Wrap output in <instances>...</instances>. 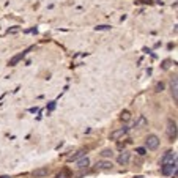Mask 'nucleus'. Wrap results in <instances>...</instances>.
<instances>
[{
    "mask_svg": "<svg viewBox=\"0 0 178 178\" xmlns=\"http://www.w3.org/2000/svg\"><path fill=\"white\" fill-rule=\"evenodd\" d=\"M167 136L170 142H175L177 140V121L175 120H169L167 121Z\"/></svg>",
    "mask_w": 178,
    "mask_h": 178,
    "instance_id": "f257e3e1",
    "label": "nucleus"
},
{
    "mask_svg": "<svg viewBox=\"0 0 178 178\" xmlns=\"http://www.w3.org/2000/svg\"><path fill=\"white\" fill-rule=\"evenodd\" d=\"M145 145H147L148 150H156L159 147V137L154 134H150L147 139H145Z\"/></svg>",
    "mask_w": 178,
    "mask_h": 178,
    "instance_id": "f03ea898",
    "label": "nucleus"
},
{
    "mask_svg": "<svg viewBox=\"0 0 178 178\" xmlns=\"http://www.w3.org/2000/svg\"><path fill=\"white\" fill-rule=\"evenodd\" d=\"M161 172H162V175H170V173L177 172V161L162 164V166H161Z\"/></svg>",
    "mask_w": 178,
    "mask_h": 178,
    "instance_id": "7ed1b4c3",
    "label": "nucleus"
},
{
    "mask_svg": "<svg viewBox=\"0 0 178 178\" xmlns=\"http://www.w3.org/2000/svg\"><path fill=\"white\" fill-rule=\"evenodd\" d=\"M32 175L33 178H44L49 175V167H39V169H35L33 172H32Z\"/></svg>",
    "mask_w": 178,
    "mask_h": 178,
    "instance_id": "20e7f679",
    "label": "nucleus"
},
{
    "mask_svg": "<svg viewBox=\"0 0 178 178\" xmlns=\"http://www.w3.org/2000/svg\"><path fill=\"white\" fill-rule=\"evenodd\" d=\"M170 92H172V96H173V101H178V80L177 77H172L170 80Z\"/></svg>",
    "mask_w": 178,
    "mask_h": 178,
    "instance_id": "39448f33",
    "label": "nucleus"
},
{
    "mask_svg": "<svg viewBox=\"0 0 178 178\" xmlns=\"http://www.w3.org/2000/svg\"><path fill=\"white\" fill-rule=\"evenodd\" d=\"M177 161V153L175 151H166L164 156L161 158V164H166V162H173Z\"/></svg>",
    "mask_w": 178,
    "mask_h": 178,
    "instance_id": "423d86ee",
    "label": "nucleus"
},
{
    "mask_svg": "<svg viewBox=\"0 0 178 178\" xmlns=\"http://www.w3.org/2000/svg\"><path fill=\"white\" fill-rule=\"evenodd\" d=\"M128 132V128H120V129H117V131H112L111 132V140H118L120 137H123V136H125Z\"/></svg>",
    "mask_w": 178,
    "mask_h": 178,
    "instance_id": "0eeeda50",
    "label": "nucleus"
},
{
    "mask_svg": "<svg viewBox=\"0 0 178 178\" xmlns=\"http://www.w3.org/2000/svg\"><path fill=\"white\" fill-rule=\"evenodd\" d=\"M113 164L111 161H107V159H101V161H98L96 162V167H98V170H111Z\"/></svg>",
    "mask_w": 178,
    "mask_h": 178,
    "instance_id": "6e6552de",
    "label": "nucleus"
},
{
    "mask_svg": "<svg viewBox=\"0 0 178 178\" xmlns=\"http://www.w3.org/2000/svg\"><path fill=\"white\" fill-rule=\"evenodd\" d=\"M148 125V120H147V117L145 115H139V118L136 120V123H134V128L136 129H142L144 126H147Z\"/></svg>",
    "mask_w": 178,
    "mask_h": 178,
    "instance_id": "1a4fd4ad",
    "label": "nucleus"
},
{
    "mask_svg": "<svg viewBox=\"0 0 178 178\" xmlns=\"http://www.w3.org/2000/svg\"><path fill=\"white\" fill-rule=\"evenodd\" d=\"M27 52L29 51H24V52H21V54H17V55H14L13 58H10V62H8V65L10 66H14V65H17V63H19L22 58H24L25 55H27Z\"/></svg>",
    "mask_w": 178,
    "mask_h": 178,
    "instance_id": "9d476101",
    "label": "nucleus"
},
{
    "mask_svg": "<svg viewBox=\"0 0 178 178\" xmlns=\"http://www.w3.org/2000/svg\"><path fill=\"white\" fill-rule=\"evenodd\" d=\"M129 153L128 151H123L121 154H118V158H117V162L120 164V166H126L128 162H129Z\"/></svg>",
    "mask_w": 178,
    "mask_h": 178,
    "instance_id": "9b49d317",
    "label": "nucleus"
},
{
    "mask_svg": "<svg viewBox=\"0 0 178 178\" xmlns=\"http://www.w3.org/2000/svg\"><path fill=\"white\" fill-rule=\"evenodd\" d=\"M85 156V150H79V151H76L74 154H71V156H68V161L72 162V161H77L79 158H84Z\"/></svg>",
    "mask_w": 178,
    "mask_h": 178,
    "instance_id": "f8f14e48",
    "label": "nucleus"
},
{
    "mask_svg": "<svg viewBox=\"0 0 178 178\" xmlns=\"http://www.w3.org/2000/svg\"><path fill=\"white\" fill-rule=\"evenodd\" d=\"M90 166V159L88 158H87V156H84V158H82V159H79V161H77V169H87V167H88Z\"/></svg>",
    "mask_w": 178,
    "mask_h": 178,
    "instance_id": "ddd939ff",
    "label": "nucleus"
},
{
    "mask_svg": "<svg viewBox=\"0 0 178 178\" xmlns=\"http://www.w3.org/2000/svg\"><path fill=\"white\" fill-rule=\"evenodd\" d=\"M101 156L103 158H112L113 151H112V150H109V148H106V150H103V151H101Z\"/></svg>",
    "mask_w": 178,
    "mask_h": 178,
    "instance_id": "4468645a",
    "label": "nucleus"
},
{
    "mask_svg": "<svg viewBox=\"0 0 178 178\" xmlns=\"http://www.w3.org/2000/svg\"><path fill=\"white\" fill-rule=\"evenodd\" d=\"M55 178H70V172L66 170V169H63V170L60 173H57Z\"/></svg>",
    "mask_w": 178,
    "mask_h": 178,
    "instance_id": "2eb2a0df",
    "label": "nucleus"
},
{
    "mask_svg": "<svg viewBox=\"0 0 178 178\" xmlns=\"http://www.w3.org/2000/svg\"><path fill=\"white\" fill-rule=\"evenodd\" d=\"M120 118H121L123 121H128V120L131 118V113L128 112V111H123V112H121V115H120Z\"/></svg>",
    "mask_w": 178,
    "mask_h": 178,
    "instance_id": "dca6fc26",
    "label": "nucleus"
},
{
    "mask_svg": "<svg viewBox=\"0 0 178 178\" xmlns=\"http://www.w3.org/2000/svg\"><path fill=\"white\" fill-rule=\"evenodd\" d=\"M136 153L140 154V156H144V154L147 153V150H145V148H136Z\"/></svg>",
    "mask_w": 178,
    "mask_h": 178,
    "instance_id": "f3484780",
    "label": "nucleus"
},
{
    "mask_svg": "<svg viewBox=\"0 0 178 178\" xmlns=\"http://www.w3.org/2000/svg\"><path fill=\"white\" fill-rule=\"evenodd\" d=\"M96 30H111V25H106V24H104V25H98Z\"/></svg>",
    "mask_w": 178,
    "mask_h": 178,
    "instance_id": "a211bd4d",
    "label": "nucleus"
},
{
    "mask_svg": "<svg viewBox=\"0 0 178 178\" xmlns=\"http://www.w3.org/2000/svg\"><path fill=\"white\" fill-rule=\"evenodd\" d=\"M162 90H164V84H162V82H159V84L156 85V90H154V92H162Z\"/></svg>",
    "mask_w": 178,
    "mask_h": 178,
    "instance_id": "6ab92c4d",
    "label": "nucleus"
},
{
    "mask_svg": "<svg viewBox=\"0 0 178 178\" xmlns=\"http://www.w3.org/2000/svg\"><path fill=\"white\" fill-rule=\"evenodd\" d=\"M0 178H11V177H8V175H2Z\"/></svg>",
    "mask_w": 178,
    "mask_h": 178,
    "instance_id": "aec40b11",
    "label": "nucleus"
}]
</instances>
